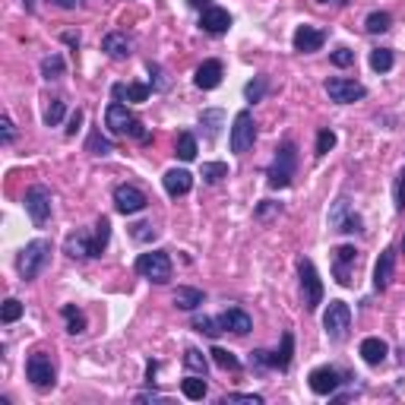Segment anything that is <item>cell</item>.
<instances>
[{
    "label": "cell",
    "mask_w": 405,
    "mask_h": 405,
    "mask_svg": "<svg viewBox=\"0 0 405 405\" xmlns=\"http://www.w3.org/2000/svg\"><path fill=\"white\" fill-rule=\"evenodd\" d=\"M105 127L114 136H133V140H140V143L149 140V133L143 130V124L133 118V111L124 101H111V105L105 108Z\"/></svg>",
    "instance_id": "1"
},
{
    "label": "cell",
    "mask_w": 405,
    "mask_h": 405,
    "mask_svg": "<svg viewBox=\"0 0 405 405\" xmlns=\"http://www.w3.org/2000/svg\"><path fill=\"white\" fill-rule=\"evenodd\" d=\"M294 168H298V146L288 140V143H282V146L276 149L273 162H269V171H266L269 187H273V190L288 187V184H292V178H294Z\"/></svg>",
    "instance_id": "2"
},
{
    "label": "cell",
    "mask_w": 405,
    "mask_h": 405,
    "mask_svg": "<svg viewBox=\"0 0 405 405\" xmlns=\"http://www.w3.org/2000/svg\"><path fill=\"white\" fill-rule=\"evenodd\" d=\"M48 260H51V241L38 238V241H29L26 247L20 250V257H16V269H20L22 279H38V273L48 266Z\"/></svg>",
    "instance_id": "3"
},
{
    "label": "cell",
    "mask_w": 405,
    "mask_h": 405,
    "mask_svg": "<svg viewBox=\"0 0 405 405\" xmlns=\"http://www.w3.org/2000/svg\"><path fill=\"white\" fill-rule=\"evenodd\" d=\"M323 329L332 342H342L352 329V307L346 301H329V307L323 313Z\"/></svg>",
    "instance_id": "4"
},
{
    "label": "cell",
    "mask_w": 405,
    "mask_h": 405,
    "mask_svg": "<svg viewBox=\"0 0 405 405\" xmlns=\"http://www.w3.org/2000/svg\"><path fill=\"white\" fill-rule=\"evenodd\" d=\"M298 276H301V298H304V307L307 311H317L323 304V282L317 276V266L311 260L301 257L298 260Z\"/></svg>",
    "instance_id": "5"
},
{
    "label": "cell",
    "mask_w": 405,
    "mask_h": 405,
    "mask_svg": "<svg viewBox=\"0 0 405 405\" xmlns=\"http://www.w3.org/2000/svg\"><path fill=\"white\" fill-rule=\"evenodd\" d=\"M136 273H140L143 279L155 282V285H165V282L171 279V260L162 250L140 253V257H136Z\"/></svg>",
    "instance_id": "6"
},
{
    "label": "cell",
    "mask_w": 405,
    "mask_h": 405,
    "mask_svg": "<svg viewBox=\"0 0 405 405\" xmlns=\"http://www.w3.org/2000/svg\"><path fill=\"white\" fill-rule=\"evenodd\" d=\"M26 213L35 228H45L51 222V190L45 184H32L26 190Z\"/></svg>",
    "instance_id": "7"
},
{
    "label": "cell",
    "mask_w": 405,
    "mask_h": 405,
    "mask_svg": "<svg viewBox=\"0 0 405 405\" xmlns=\"http://www.w3.org/2000/svg\"><path fill=\"white\" fill-rule=\"evenodd\" d=\"M253 136H257L253 114L244 108V111L234 114V124H232V136H228V143H232V152H234V155H244L247 149L253 146Z\"/></svg>",
    "instance_id": "8"
},
{
    "label": "cell",
    "mask_w": 405,
    "mask_h": 405,
    "mask_svg": "<svg viewBox=\"0 0 405 405\" xmlns=\"http://www.w3.org/2000/svg\"><path fill=\"white\" fill-rule=\"evenodd\" d=\"M326 222H329L332 232H346V234L361 232V215L352 209L348 197H339L336 203H332V209H329V215H326Z\"/></svg>",
    "instance_id": "9"
},
{
    "label": "cell",
    "mask_w": 405,
    "mask_h": 405,
    "mask_svg": "<svg viewBox=\"0 0 405 405\" xmlns=\"http://www.w3.org/2000/svg\"><path fill=\"white\" fill-rule=\"evenodd\" d=\"M114 206H118V213H124V215H136V213H143V209L149 206V199H146V193H143L140 187L118 184V187H114Z\"/></svg>",
    "instance_id": "10"
},
{
    "label": "cell",
    "mask_w": 405,
    "mask_h": 405,
    "mask_svg": "<svg viewBox=\"0 0 405 405\" xmlns=\"http://www.w3.org/2000/svg\"><path fill=\"white\" fill-rule=\"evenodd\" d=\"M355 263H358V250L352 244H342L332 250V276L339 285H352V276H355Z\"/></svg>",
    "instance_id": "11"
},
{
    "label": "cell",
    "mask_w": 405,
    "mask_h": 405,
    "mask_svg": "<svg viewBox=\"0 0 405 405\" xmlns=\"http://www.w3.org/2000/svg\"><path fill=\"white\" fill-rule=\"evenodd\" d=\"M326 95H329L332 101H339V105H352V101L364 99L367 89L355 80H342V76H336V80H326Z\"/></svg>",
    "instance_id": "12"
},
{
    "label": "cell",
    "mask_w": 405,
    "mask_h": 405,
    "mask_svg": "<svg viewBox=\"0 0 405 405\" xmlns=\"http://www.w3.org/2000/svg\"><path fill=\"white\" fill-rule=\"evenodd\" d=\"M26 377L32 380V386H38V390H45V386H54V364H51V358H48L45 352L29 355V361H26Z\"/></svg>",
    "instance_id": "13"
},
{
    "label": "cell",
    "mask_w": 405,
    "mask_h": 405,
    "mask_svg": "<svg viewBox=\"0 0 405 405\" xmlns=\"http://www.w3.org/2000/svg\"><path fill=\"white\" fill-rule=\"evenodd\" d=\"M64 253L66 257H73V260H89V257H101L99 253V244H95V232H73L70 238L64 241Z\"/></svg>",
    "instance_id": "14"
},
{
    "label": "cell",
    "mask_w": 405,
    "mask_h": 405,
    "mask_svg": "<svg viewBox=\"0 0 405 405\" xmlns=\"http://www.w3.org/2000/svg\"><path fill=\"white\" fill-rule=\"evenodd\" d=\"M311 390L317 392V396H332V392L342 386V374L336 371V367H317V371H311Z\"/></svg>",
    "instance_id": "15"
},
{
    "label": "cell",
    "mask_w": 405,
    "mask_h": 405,
    "mask_svg": "<svg viewBox=\"0 0 405 405\" xmlns=\"http://www.w3.org/2000/svg\"><path fill=\"white\" fill-rule=\"evenodd\" d=\"M219 326H222V332H234V336H244V332H250L253 320H250V313H247L244 307H228V311L219 313Z\"/></svg>",
    "instance_id": "16"
},
{
    "label": "cell",
    "mask_w": 405,
    "mask_h": 405,
    "mask_svg": "<svg viewBox=\"0 0 405 405\" xmlns=\"http://www.w3.org/2000/svg\"><path fill=\"white\" fill-rule=\"evenodd\" d=\"M199 29L209 35H222L232 29V16H228V10H222V7H206L203 16H199Z\"/></svg>",
    "instance_id": "17"
},
{
    "label": "cell",
    "mask_w": 405,
    "mask_h": 405,
    "mask_svg": "<svg viewBox=\"0 0 405 405\" xmlns=\"http://www.w3.org/2000/svg\"><path fill=\"white\" fill-rule=\"evenodd\" d=\"M392 269H396V250L386 247V250H380L377 266H374V288H377V292H383L392 282Z\"/></svg>",
    "instance_id": "18"
},
{
    "label": "cell",
    "mask_w": 405,
    "mask_h": 405,
    "mask_svg": "<svg viewBox=\"0 0 405 405\" xmlns=\"http://www.w3.org/2000/svg\"><path fill=\"white\" fill-rule=\"evenodd\" d=\"M292 41H294V51L311 54V51H320V48H323L326 32H320V29H313V26H301Z\"/></svg>",
    "instance_id": "19"
},
{
    "label": "cell",
    "mask_w": 405,
    "mask_h": 405,
    "mask_svg": "<svg viewBox=\"0 0 405 405\" xmlns=\"http://www.w3.org/2000/svg\"><path fill=\"white\" fill-rule=\"evenodd\" d=\"M193 83H197L199 89H215L222 83V60H203V64L197 66V73H193Z\"/></svg>",
    "instance_id": "20"
},
{
    "label": "cell",
    "mask_w": 405,
    "mask_h": 405,
    "mask_svg": "<svg viewBox=\"0 0 405 405\" xmlns=\"http://www.w3.org/2000/svg\"><path fill=\"white\" fill-rule=\"evenodd\" d=\"M162 184H165L168 197H184V193H190V187H193V174L184 171V168H171V171H165Z\"/></svg>",
    "instance_id": "21"
},
{
    "label": "cell",
    "mask_w": 405,
    "mask_h": 405,
    "mask_svg": "<svg viewBox=\"0 0 405 405\" xmlns=\"http://www.w3.org/2000/svg\"><path fill=\"white\" fill-rule=\"evenodd\" d=\"M101 51H105L108 57H114V60H124V57H130V54H133V41L127 38L124 32H108L105 38H101Z\"/></svg>",
    "instance_id": "22"
},
{
    "label": "cell",
    "mask_w": 405,
    "mask_h": 405,
    "mask_svg": "<svg viewBox=\"0 0 405 405\" xmlns=\"http://www.w3.org/2000/svg\"><path fill=\"white\" fill-rule=\"evenodd\" d=\"M114 101H146L149 95H152V86H146V83H118V86L111 89Z\"/></svg>",
    "instance_id": "23"
},
{
    "label": "cell",
    "mask_w": 405,
    "mask_h": 405,
    "mask_svg": "<svg viewBox=\"0 0 405 405\" xmlns=\"http://www.w3.org/2000/svg\"><path fill=\"white\" fill-rule=\"evenodd\" d=\"M361 358L367 361V364H383L386 355H390V346H386L383 339H377V336H367L364 342H361Z\"/></svg>",
    "instance_id": "24"
},
{
    "label": "cell",
    "mask_w": 405,
    "mask_h": 405,
    "mask_svg": "<svg viewBox=\"0 0 405 405\" xmlns=\"http://www.w3.org/2000/svg\"><path fill=\"white\" fill-rule=\"evenodd\" d=\"M174 304H178L180 311H197V307L203 304V292H199V288L180 285L178 292H174Z\"/></svg>",
    "instance_id": "25"
},
{
    "label": "cell",
    "mask_w": 405,
    "mask_h": 405,
    "mask_svg": "<svg viewBox=\"0 0 405 405\" xmlns=\"http://www.w3.org/2000/svg\"><path fill=\"white\" fill-rule=\"evenodd\" d=\"M64 320H66V332L70 336H80V332H86V317H83V311L80 307H73V304H64Z\"/></svg>",
    "instance_id": "26"
},
{
    "label": "cell",
    "mask_w": 405,
    "mask_h": 405,
    "mask_svg": "<svg viewBox=\"0 0 405 405\" xmlns=\"http://www.w3.org/2000/svg\"><path fill=\"white\" fill-rule=\"evenodd\" d=\"M292 355H294V336H292V332H285V336H282V348H279V352H273V364L279 367V371H288Z\"/></svg>",
    "instance_id": "27"
},
{
    "label": "cell",
    "mask_w": 405,
    "mask_h": 405,
    "mask_svg": "<svg viewBox=\"0 0 405 405\" xmlns=\"http://www.w3.org/2000/svg\"><path fill=\"white\" fill-rule=\"evenodd\" d=\"M206 380H203V374H197V377H187L184 383H180V392H184L187 399H190V402H199V399L206 396Z\"/></svg>",
    "instance_id": "28"
},
{
    "label": "cell",
    "mask_w": 405,
    "mask_h": 405,
    "mask_svg": "<svg viewBox=\"0 0 405 405\" xmlns=\"http://www.w3.org/2000/svg\"><path fill=\"white\" fill-rule=\"evenodd\" d=\"M64 73H66V64L60 54H48V57L41 60V76H45V80H60Z\"/></svg>",
    "instance_id": "29"
},
{
    "label": "cell",
    "mask_w": 405,
    "mask_h": 405,
    "mask_svg": "<svg viewBox=\"0 0 405 405\" xmlns=\"http://www.w3.org/2000/svg\"><path fill=\"white\" fill-rule=\"evenodd\" d=\"M390 26H392V16H390V13H383V10H374V13L364 20V29H367V32H371V35L386 32V29H390Z\"/></svg>",
    "instance_id": "30"
},
{
    "label": "cell",
    "mask_w": 405,
    "mask_h": 405,
    "mask_svg": "<svg viewBox=\"0 0 405 405\" xmlns=\"http://www.w3.org/2000/svg\"><path fill=\"white\" fill-rule=\"evenodd\" d=\"M184 367L190 374H203V377H206V367H209L206 355L199 352V348H187V352H184Z\"/></svg>",
    "instance_id": "31"
},
{
    "label": "cell",
    "mask_w": 405,
    "mask_h": 405,
    "mask_svg": "<svg viewBox=\"0 0 405 405\" xmlns=\"http://www.w3.org/2000/svg\"><path fill=\"white\" fill-rule=\"evenodd\" d=\"M392 64H396V57H392L390 48H377V51H371V66L377 70V73H390Z\"/></svg>",
    "instance_id": "32"
},
{
    "label": "cell",
    "mask_w": 405,
    "mask_h": 405,
    "mask_svg": "<svg viewBox=\"0 0 405 405\" xmlns=\"http://www.w3.org/2000/svg\"><path fill=\"white\" fill-rule=\"evenodd\" d=\"M178 159L180 162H193L197 159V140H193V133H180L178 136Z\"/></svg>",
    "instance_id": "33"
},
{
    "label": "cell",
    "mask_w": 405,
    "mask_h": 405,
    "mask_svg": "<svg viewBox=\"0 0 405 405\" xmlns=\"http://www.w3.org/2000/svg\"><path fill=\"white\" fill-rule=\"evenodd\" d=\"M203 180H209V184H219L222 178H228V165L225 162H203Z\"/></svg>",
    "instance_id": "34"
},
{
    "label": "cell",
    "mask_w": 405,
    "mask_h": 405,
    "mask_svg": "<svg viewBox=\"0 0 405 405\" xmlns=\"http://www.w3.org/2000/svg\"><path fill=\"white\" fill-rule=\"evenodd\" d=\"M86 149H89L92 155H108V152H114L111 140H105V136H101V130H92V133H89Z\"/></svg>",
    "instance_id": "35"
},
{
    "label": "cell",
    "mask_w": 405,
    "mask_h": 405,
    "mask_svg": "<svg viewBox=\"0 0 405 405\" xmlns=\"http://www.w3.org/2000/svg\"><path fill=\"white\" fill-rule=\"evenodd\" d=\"M222 120H225V114H222V111H203V118H199V124L206 127V136H209V140H215V136H219Z\"/></svg>",
    "instance_id": "36"
},
{
    "label": "cell",
    "mask_w": 405,
    "mask_h": 405,
    "mask_svg": "<svg viewBox=\"0 0 405 405\" xmlns=\"http://www.w3.org/2000/svg\"><path fill=\"white\" fill-rule=\"evenodd\" d=\"M209 355H213V361L222 367V371H241V361L234 358L232 352H225V348H219V346H215Z\"/></svg>",
    "instance_id": "37"
},
{
    "label": "cell",
    "mask_w": 405,
    "mask_h": 405,
    "mask_svg": "<svg viewBox=\"0 0 405 405\" xmlns=\"http://www.w3.org/2000/svg\"><path fill=\"white\" fill-rule=\"evenodd\" d=\"M250 367H253V371H257V374L276 371V364H273V355H269V352H260V348H257V352H250Z\"/></svg>",
    "instance_id": "38"
},
{
    "label": "cell",
    "mask_w": 405,
    "mask_h": 405,
    "mask_svg": "<svg viewBox=\"0 0 405 405\" xmlns=\"http://www.w3.org/2000/svg\"><path fill=\"white\" fill-rule=\"evenodd\" d=\"M64 111H66L64 101L51 99V101H48V108H45V124H48V127H57L60 120H64Z\"/></svg>",
    "instance_id": "39"
},
{
    "label": "cell",
    "mask_w": 405,
    "mask_h": 405,
    "mask_svg": "<svg viewBox=\"0 0 405 405\" xmlns=\"http://www.w3.org/2000/svg\"><path fill=\"white\" fill-rule=\"evenodd\" d=\"M266 86H269V83H266V76H257V80H250L244 86V99L247 101H260L266 95Z\"/></svg>",
    "instance_id": "40"
},
{
    "label": "cell",
    "mask_w": 405,
    "mask_h": 405,
    "mask_svg": "<svg viewBox=\"0 0 405 405\" xmlns=\"http://www.w3.org/2000/svg\"><path fill=\"white\" fill-rule=\"evenodd\" d=\"M22 317V304L16 298H7L3 301V311H0V320H3V323H16V320Z\"/></svg>",
    "instance_id": "41"
},
{
    "label": "cell",
    "mask_w": 405,
    "mask_h": 405,
    "mask_svg": "<svg viewBox=\"0 0 405 405\" xmlns=\"http://www.w3.org/2000/svg\"><path fill=\"white\" fill-rule=\"evenodd\" d=\"M193 329H197V332H203V336H213V339H215V336H219V332H222V326H219V320L197 317V320H193Z\"/></svg>",
    "instance_id": "42"
},
{
    "label": "cell",
    "mask_w": 405,
    "mask_h": 405,
    "mask_svg": "<svg viewBox=\"0 0 405 405\" xmlns=\"http://www.w3.org/2000/svg\"><path fill=\"white\" fill-rule=\"evenodd\" d=\"M108 238H111V222L101 215V219L95 222V244H99V253L108 247Z\"/></svg>",
    "instance_id": "43"
},
{
    "label": "cell",
    "mask_w": 405,
    "mask_h": 405,
    "mask_svg": "<svg viewBox=\"0 0 405 405\" xmlns=\"http://www.w3.org/2000/svg\"><path fill=\"white\" fill-rule=\"evenodd\" d=\"M332 146H336V133H332V130H320L317 133V155H326Z\"/></svg>",
    "instance_id": "44"
},
{
    "label": "cell",
    "mask_w": 405,
    "mask_h": 405,
    "mask_svg": "<svg viewBox=\"0 0 405 405\" xmlns=\"http://www.w3.org/2000/svg\"><path fill=\"white\" fill-rule=\"evenodd\" d=\"M228 402H244V405H263V396H253V392H232V396L222 399V405Z\"/></svg>",
    "instance_id": "45"
},
{
    "label": "cell",
    "mask_w": 405,
    "mask_h": 405,
    "mask_svg": "<svg viewBox=\"0 0 405 405\" xmlns=\"http://www.w3.org/2000/svg\"><path fill=\"white\" fill-rule=\"evenodd\" d=\"M0 140H3V146H10V143L16 140V127H13V120H10L7 114L0 118Z\"/></svg>",
    "instance_id": "46"
},
{
    "label": "cell",
    "mask_w": 405,
    "mask_h": 405,
    "mask_svg": "<svg viewBox=\"0 0 405 405\" xmlns=\"http://www.w3.org/2000/svg\"><path fill=\"white\" fill-rule=\"evenodd\" d=\"M392 199H396V209L402 213V209H405V168L399 171V178H396V190H392Z\"/></svg>",
    "instance_id": "47"
},
{
    "label": "cell",
    "mask_w": 405,
    "mask_h": 405,
    "mask_svg": "<svg viewBox=\"0 0 405 405\" xmlns=\"http://www.w3.org/2000/svg\"><path fill=\"white\" fill-rule=\"evenodd\" d=\"M332 64H336V66H352L355 64V51H348V48H336V51H332Z\"/></svg>",
    "instance_id": "48"
},
{
    "label": "cell",
    "mask_w": 405,
    "mask_h": 405,
    "mask_svg": "<svg viewBox=\"0 0 405 405\" xmlns=\"http://www.w3.org/2000/svg\"><path fill=\"white\" fill-rule=\"evenodd\" d=\"M130 234H133V238H136V241H152V238H155V228L149 225V222H136Z\"/></svg>",
    "instance_id": "49"
},
{
    "label": "cell",
    "mask_w": 405,
    "mask_h": 405,
    "mask_svg": "<svg viewBox=\"0 0 405 405\" xmlns=\"http://www.w3.org/2000/svg\"><path fill=\"white\" fill-rule=\"evenodd\" d=\"M80 124H83V111H80V108H76V111L70 114V127H66V136H73V133L80 130Z\"/></svg>",
    "instance_id": "50"
},
{
    "label": "cell",
    "mask_w": 405,
    "mask_h": 405,
    "mask_svg": "<svg viewBox=\"0 0 405 405\" xmlns=\"http://www.w3.org/2000/svg\"><path fill=\"white\" fill-rule=\"evenodd\" d=\"M279 213V203H263V206L257 209V219H269V215Z\"/></svg>",
    "instance_id": "51"
},
{
    "label": "cell",
    "mask_w": 405,
    "mask_h": 405,
    "mask_svg": "<svg viewBox=\"0 0 405 405\" xmlns=\"http://www.w3.org/2000/svg\"><path fill=\"white\" fill-rule=\"evenodd\" d=\"M51 3H57L60 10H73L76 7V0H51Z\"/></svg>",
    "instance_id": "52"
},
{
    "label": "cell",
    "mask_w": 405,
    "mask_h": 405,
    "mask_svg": "<svg viewBox=\"0 0 405 405\" xmlns=\"http://www.w3.org/2000/svg\"><path fill=\"white\" fill-rule=\"evenodd\" d=\"M64 41H66V45H80V35H76V32H64Z\"/></svg>",
    "instance_id": "53"
},
{
    "label": "cell",
    "mask_w": 405,
    "mask_h": 405,
    "mask_svg": "<svg viewBox=\"0 0 405 405\" xmlns=\"http://www.w3.org/2000/svg\"><path fill=\"white\" fill-rule=\"evenodd\" d=\"M159 392H143V396H140V402H159Z\"/></svg>",
    "instance_id": "54"
},
{
    "label": "cell",
    "mask_w": 405,
    "mask_h": 405,
    "mask_svg": "<svg viewBox=\"0 0 405 405\" xmlns=\"http://www.w3.org/2000/svg\"><path fill=\"white\" fill-rule=\"evenodd\" d=\"M187 3H190V7H206L209 0H187Z\"/></svg>",
    "instance_id": "55"
},
{
    "label": "cell",
    "mask_w": 405,
    "mask_h": 405,
    "mask_svg": "<svg viewBox=\"0 0 405 405\" xmlns=\"http://www.w3.org/2000/svg\"><path fill=\"white\" fill-rule=\"evenodd\" d=\"M402 253H405V238H402Z\"/></svg>",
    "instance_id": "56"
},
{
    "label": "cell",
    "mask_w": 405,
    "mask_h": 405,
    "mask_svg": "<svg viewBox=\"0 0 405 405\" xmlns=\"http://www.w3.org/2000/svg\"><path fill=\"white\" fill-rule=\"evenodd\" d=\"M320 3H329V0H320Z\"/></svg>",
    "instance_id": "57"
}]
</instances>
